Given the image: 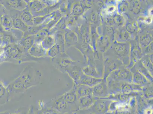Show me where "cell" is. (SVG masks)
<instances>
[{"label": "cell", "instance_id": "1", "mask_svg": "<svg viewBox=\"0 0 153 114\" xmlns=\"http://www.w3.org/2000/svg\"><path fill=\"white\" fill-rule=\"evenodd\" d=\"M41 76V72L32 67L25 68L17 78L9 84L11 94L23 93L37 85L40 83Z\"/></svg>", "mask_w": 153, "mask_h": 114}, {"label": "cell", "instance_id": "2", "mask_svg": "<svg viewBox=\"0 0 153 114\" xmlns=\"http://www.w3.org/2000/svg\"><path fill=\"white\" fill-rule=\"evenodd\" d=\"M0 3L7 11L14 10L22 12L28 7L25 1H0Z\"/></svg>", "mask_w": 153, "mask_h": 114}, {"label": "cell", "instance_id": "3", "mask_svg": "<svg viewBox=\"0 0 153 114\" xmlns=\"http://www.w3.org/2000/svg\"><path fill=\"white\" fill-rule=\"evenodd\" d=\"M62 17V14L59 10H57L52 12L42 24L49 31L55 26Z\"/></svg>", "mask_w": 153, "mask_h": 114}, {"label": "cell", "instance_id": "4", "mask_svg": "<svg viewBox=\"0 0 153 114\" xmlns=\"http://www.w3.org/2000/svg\"><path fill=\"white\" fill-rule=\"evenodd\" d=\"M47 50L44 49L41 45V42H34L29 50L28 53L31 56L38 58L47 56Z\"/></svg>", "mask_w": 153, "mask_h": 114}, {"label": "cell", "instance_id": "5", "mask_svg": "<svg viewBox=\"0 0 153 114\" xmlns=\"http://www.w3.org/2000/svg\"><path fill=\"white\" fill-rule=\"evenodd\" d=\"M32 15L39 13L46 7L47 5L42 1H25Z\"/></svg>", "mask_w": 153, "mask_h": 114}, {"label": "cell", "instance_id": "6", "mask_svg": "<svg viewBox=\"0 0 153 114\" xmlns=\"http://www.w3.org/2000/svg\"><path fill=\"white\" fill-rule=\"evenodd\" d=\"M34 35H24L18 44L24 51L27 53L34 43Z\"/></svg>", "mask_w": 153, "mask_h": 114}, {"label": "cell", "instance_id": "7", "mask_svg": "<svg viewBox=\"0 0 153 114\" xmlns=\"http://www.w3.org/2000/svg\"><path fill=\"white\" fill-rule=\"evenodd\" d=\"M2 37V46L5 47L10 44H18L19 41L15 37L12 32H4L1 34Z\"/></svg>", "mask_w": 153, "mask_h": 114}, {"label": "cell", "instance_id": "8", "mask_svg": "<svg viewBox=\"0 0 153 114\" xmlns=\"http://www.w3.org/2000/svg\"><path fill=\"white\" fill-rule=\"evenodd\" d=\"M1 24L5 31L9 32L13 30V20L8 11H7L6 13L1 16Z\"/></svg>", "mask_w": 153, "mask_h": 114}, {"label": "cell", "instance_id": "9", "mask_svg": "<svg viewBox=\"0 0 153 114\" xmlns=\"http://www.w3.org/2000/svg\"><path fill=\"white\" fill-rule=\"evenodd\" d=\"M64 37L65 47L66 48L74 45L76 42L77 38L76 35L73 32L68 29L65 30Z\"/></svg>", "mask_w": 153, "mask_h": 114}, {"label": "cell", "instance_id": "10", "mask_svg": "<svg viewBox=\"0 0 153 114\" xmlns=\"http://www.w3.org/2000/svg\"><path fill=\"white\" fill-rule=\"evenodd\" d=\"M20 19L27 26H34L33 19L34 16L32 15L30 9L27 7L24 10L22 11L20 16Z\"/></svg>", "mask_w": 153, "mask_h": 114}, {"label": "cell", "instance_id": "11", "mask_svg": "<svg viewBox=\"0 0 153 114\" xmlns=\"http://www.w3.org/2000/svg\"><path fill=\"white\" fill-rule=\"evenodd\" d=\"M108 104L105 101H97L93 107L94 112L98 114H103L106 112Z\"/></svg>", "mask_w": 153, "mask_h": 114}, {"label": "cell", "instance_id": "12", "mask_svg": "<svg viewBox=\"0 0 153 114\" xmlns=\"http://www.w3.org/2000/svg\"><path fill=\"white\" fill-rule=\"evenodd\" d=\"M12 18L13 22V28L21 30L24 33L27 31L28 27L22 21L19 16H13Z\"/></svg>", "mask_w": 153, "mask_h": 114}, {"label": "cell", "instance_id": "13", "mask_svg": "<svg viewBox=\"0 0 153 114\" xmlns=\"http://www.w3.org/2000/svg\"><path fill=\"white\" fill-rule=\"evenodd\" d=\"M55 44V39L53 35H48L41 42V45L43 48L48 50Z\"/></svg>", "mask_w": 153, "mask_h": 114}, {"label": "cell", "instance_id": "14", "mask_svg": "<svg viewBox=\"0 0 153 114\" xmlns=\"http://www.w3.org/2000/svg\"><path fill=\"white\" fill-rule=\"evenodd\" d=\"M61 53H64L62 48L58 44L55 43L53 46L47 50V55L51 58H55Z\"/></svg>", "mask_w": 153, "mask_h": 114}, {"label": "cell", "instance_id": "15", "mask_svg": "<svg viewBox=\"0 0 153 114\" xmlns=\"http://www.w3.org/2000/svg\"><path fill=\"white\" fill-rule=\"evenodd\" d=\"M74 90V89L73 90L68 92L62 95L64 100L68 105L74 104L76 101V95Z\"/></svg>", "mask_w": 153, "mask_h": 114}, {"label": "cell", "instance_id": "16", "mask_svg": "<svg viewBox=\"0 0 153 114\" xmlns=\"http://www.w3.org/2000/svg\"><path fill=\"white\" fill-rule=\"evenodd\" d=\"M49 35V30L44 28L34 35V42H41Z\"/></svg>", "mask_w": 153, "mask_h": 114}, {"label": "cell", "instance_id": "17", "mask_svg": "<svg viewBox=\"0 0 153 114\" xmlns=\"http://www.w3.org/2000/svg\"><path fill=\"white\" fill-rule=\"evenodd\" d=\"M79 102L82 107H88L92 105L93 101L90 95H86L79 98Z\"/></svg>", "mask_w": 153, "mask_h": 114}, {"label": "cell", "instance_id": "18", "mask_svg": "<svg viewBox=\"0 0 153 114\" xmlns=\"http://www.w3.org/2000/svg\"><path fill=\"white\" fill-rule=\"evenodd\" d=\"M106 89L102 85L100 84L94 87V94L97 96H103L106 94Z\"/></svg>", "mask_w": 153, "mask_h": 114}, {"label": "cell", "instance_id": "19", "mask_svg": "<svg viewBox=\"0 0 153 114\" xmlns=\"http://www.w3.org/2000/svg\"><path fill=\"white\" fill-rule=\"evenodd\" d=\"M91 91V89L89 87L85 86H82L79 87L77 90V95L79 98L86 95H90Z\"/></svg>", "mask_w": 153, "mask_h": 114}, {"label": "cell", "instance_id": "20", "mask_svg": "<svg viewBox=\"0 0 153 114\" xmlns=\"http://www.w3.org/2000/svg\"><path fill=\"white\" fill-rule=\"evenodd\" d=\"M81 83L89 86H93L100 83L101 80L90 77H84L82 79Z\"/></svg>", "mask_w": 153, "mask_h": 114}, {"label": "cell", "instance_id": "21", "mask_svg": "<svg viewBox=\"0 0 153 114\" xmlns=\"http://www.w3.org/2000/svg\"><path fill=\"white\" fill-rule=\"evenodd\" d=\"M51 13L45 15V16H37L34 17L33 19L34 26H38L42 24L45 21L46 19L51 15Z\"/></svg>", "mask_w": 153, "mask_h": 114}, {"label": "cell", "instance_id": "22", "mask_svg": "<svg viewBox=\"0 0 153 114\" xmlns=\"http://www.w3.org/2000/svg\"><path fill=\"white\" fill-rule=\"evenodd\" d=\"M38 111L41 114H65L61 113L51 107H45L44 109L39 110Z\"/></svg>", "mask_w": 153, "mask_h": 114}, {"label": "cell", "instance_id": "23", "mask_svg": "<svg viewBox=\"0 0 153 114\" xmlns=\"http://www.w3.org/2000/svg\"><path fill=\"white\" fill-rule=\"evenodd\" d=\"M7 84H5L4 82L0 80V98H3L5 96L9 97L7 91Z\"/></svg>", "mask_w": 153, "mask_h": 114}, {"label": "cell", "instance_id": "24", "mask_svg": "<svg viewBox=\"0 0 153 114\" xmlns=\"http://www.w3.org/2000/svg\"><path fill=\"white\" fill-rule=\"evenodd\" d=\"M134 81L136 83L143 84L147 82V80L142 75L139 73H136L134 76Z\"/></svg>", "mask_w": 153, "mask_h": 114}, {"label": "cell", "instance_id": "25", "mask_svg": "<svg viewBox=\"0 0 153 114\" xmlns=\"http://www.w3.org/2000/svg\"><path fill=\"white\" fill-rule=\"evenodd\" d=\"M81 11V8L80 5L79 4H76L73 7V13L75 15L79 14Z\"/></svg>", "mask_w": 153, "mask_h": 114}, {"label": "cell", "instance_id": "26", "mask_svg": "<svg viewBox=\"0 0 153 114\" xmlns=\"http://www.w3.org/2000/svg\"><path fill=\"white\" fill-rule=\"evenodd\" d=\"M28 110L26 111V109L24 108H19L16 110V114H28Z\"/></svg>", "mask_w": 153, "mask_h": 114}, {"label": "cell", "instance_id": "27", "mask_svg": "<svg viewBox=\"0 0 153 114\" xmlns=\"http://www.w3.org/2000/svg\"><path fill=\"white\" fill-rule=\"evenodd\" d=\"M117 76H118L117 78L126 79L127 78L128 76H129V75H128L127 73H124L123 72H120V73H118L117 74Z\"/></svg>", "mask_w": 153, "mask_h": 114}, {"label": "cell", "instance_id": "28", "mask_svg": "<svg viewBox=\"0 0 153 114\" xmlns=\"http://www.w3.org/2000/svg\"><path fill=\"white\" fill-rule=\"evenodd\" d=\"M7 10L2 4L0 3V15H3L6 13Z\"/></svg>", "mask_w": 153, "mask_h": 114}, {"label": "cell", "instance_id": "29", "mask_svg": "<svg viewBox=\"0 0 153 114\" xmlns=\"http://www.w3.org/2000/svg\"><path fill=\"white\" fill-rule=\"evenodd\" d=\"M28 114H41L38 111H34V108L33 107H30L29 108L28 112Z\"/></svg>", "mask_w": 153, "mask_h": 114}, {"label": "cell", "instance_id": "30", "mask_svg": "<svg viewBox=\"0 0 153 114\" xmlns=\"http://www.w3.org/2000/svg\"><path fill=\"white\" fill-rule=\"evenodd\" d=\"M2 15H0V33H1V34H2V33H3L4 32H5L3 28L2 27V26L1 23V16H2Z\"/></svg>", "mask_w": 153, "mask_h": 114}, {"label": "cell", "instance_id": "31", "mask_svg": "<svg viewBox=\"0 0 153 114\" xmlns=\"http://www.w3.org/2000/svg\"><path fill=\"white\" fill-rule=\"evenodd\" d=\"M0 114H16V113L11 112H5L2 113H0Z\"/></svg>", "mask_w": 153, "mask_h": 114}, {"label": "cell", "instance_id": "32", "mask_svg": "<svg viewBox=\"0 0 153 114\" xmlns=\"http://www.w3.org/2000/svg\"><path fill=\"white\" fill-rule=\"evenodd\" d=\"M2 35L0 33V46H2Z\"/></svg>", "mask_w": 153, "mask_h": 114}]
</instances>
